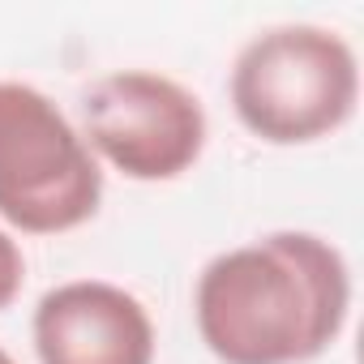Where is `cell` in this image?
<instances>
[{"label":"cell","mask_w":364,"mask_h":364,"mask_svg":"<svg viewBox=\"0 0 364 364\" xmlns=\"http://www.w3.org/2000/svg\"><path fill=\"white\" fill-rule=\"evenodd\" d=\"M351 317V266L317 232H266L215 253L193 287V321L219 364H309Z\"/></svg>","instance_id":"6da1fadb"},{"label":"cell","mask_w":364,"mask_h":364,"mask_svg":"<svg viewBox=\"0 0 364 364\" xmlns=\"http://www.w3.org/2000/svg\"><path fill=\"white\" fill-rule=\"evenodd\" d=\"M236 120L266 146H309L338 133L360 107L355 48L317 22L257 31L232 60Z\"/></svg>","instance_id":"7a4b0ae2"},{"label":"cell","mask_w":364,"mask_h":364,"mask_svg":"<svg viewBox=\"0 0 364 364\" xmlns=\"http://www.w3.org/2000/svg\"><path fill=\"white\" fill-rule=\"evenodd\" d=\"M103 206V167L77 124L31 82L0 77V223L60 236Z\"/></svg>","instance_id":"3957f363"},{"label":"cell","mask_w":364,"mask_h":364,"mask_svg":"<svg viewBox=\"0 0 364 364\" xmlns=\"http://www.w3.org/2000/svg\"><path fill=\"white\" fill-rule=\"evenodd\" d=\"M77 133L112 171L137 185L185 176L210 137L202 99L159 69H112L77 99Z\"/></svg>","instance_id":"277c9868"},{"label":"cell","mask_w":364,"mask_h":364,"mask_svg":"<svg viewBox=\"0 0 364 364\" xmlns=\"http://www.w3.org/2000/svg\"><path fill=\"white\" fill-rule=\"evenodd\" d=\"M39 364H154L150 309L120 283L69 279L39 296L31 317Z\"/></svg>","instance_id":"5b68a950"},{"label":"cell","mask_w":364,"mask_h":364,"mask_svg":"<svg viewBox=\"0 0 364 364\" xmlns=\"http://www.w3.org/2000/svg\"><path fill=\"white\" fill-rule=\"evenodd\" d=\"M22 283H26V257H22V245L14 240L9 228H0V313H5V309L22 296Z\"/></svg>","instance_id":"8992f818"},{"label":"cell","mask_w":364,"mask_h":364,"mask_svg":"<svg viewBox=\"0 0 364 364\" xmlns=\"http://www.w3.org/2000/svg\"><path fill=\"white\" fill-rule=\"evenodd\" d=\"M0 364H18V360H14V355H9L5 347H0Z\"/></svg>","instance_id":"52a82bcc"}]
</instances>
